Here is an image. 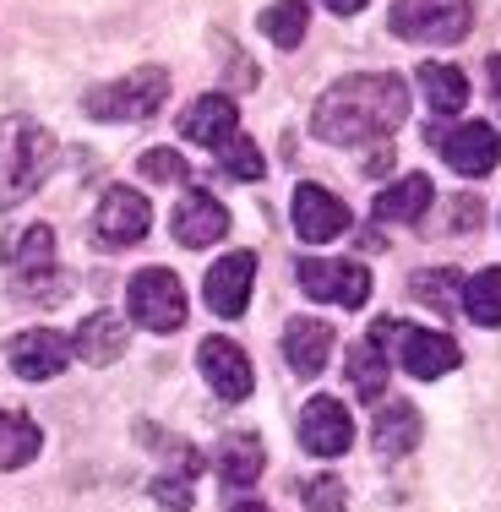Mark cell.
Segmentation results:
<instances>
[{"mask_svg":"<svg viewBox=\"0 0 501 512\" xmlns=\"http://www.w3.org/2000/svg\"><path fill=\"white\" fill-rule=\"evenodd\" d=\"M6 360L22 382H50V376H60L71 365V338L50 333V327H28V333H17L6 344Z\"/></svg>","mask_w":501,"mask_h":512,"instance_id":"obj_12","label":"cell"},{"mask_svg":"<svg viewBox=\"0 0 501 512\" xmlns=\"http://www.w3.org/2000/svg\"><path fill=\"white\" fill-rule=\"evenodd\" d=\"M387 28L409 44H458L474 28V6L469 0H393Z\"/></svg>","mask_w":501,"mask_h":512,"instance_id":"obj_5","label":"cell"},{"mask_svg":"<svg viewBox=\"0 0 501 512\" xmlns=\"http://www.w3.org/2000/svg\"><path fill=\"white\" fill-rule=\"evenodd\" d=\"M148 224H153V207L131 186H109L99 213H93V235H99L104 246H137V240L148 235Z\"/></svg>","mask_w":501,"mask_h":512,"instance_id":"obj_10","label":"cell"},{"mask_svg":"<svg viewBox=\"0 0 501 512\" xmlns=\"http://www.w3.org/2000/svg\"><path fill=\"white\" fill-rule=\"evenodd\" d=\"M458 300H463V316H469L474 327H501V267L474 273Z\"/></svg>","mask_w":501,"mask_h":512,"instance_id":"obj_25","label":"cell"},{"mask_svg":"<svg viewBox=\"0 0 501 512\" xmlns=\"http://www.w3.org/2000/svg\"><path fill=\"white\" fill-rule=\"evenodd\" d=\"M251 278H256V256H251V251H229V256H218V262L207 267V278H202L207 311H213V316H224V322L246 316Z\"/></svg>","mask_w":501,"mask_h":512,"instance_id":"obj_11","label":"cell"},{"mask_svg":"<svg viewBox=\"0 0 501 512\" xmlns=\"http://www.w3.org/2000/svg\"><path fill=\"white\" fill-rule=\"evenodd\" d=\"M180 131H186V142H197V148H218V142H229L240 131L235 99H224V93H202L197 104H186Z\"/></svg>","mask_w":501,"mask_h":512,"instance_id":"obj_17","label":"cell"},{"mask_svg":"<svg viewBox=\"0 0 501 512\" xmlns=\"http://www.w3.org/2000/svg\"><path fill=\"white\" fill-rule=\"evenodd\" d=\"M403 120H409V82L393 71H360V77L333 82L311 109V131L333 148L387 142L398 137Z\"/></svg>","mask_w":501,"mask_h":512,"instance_id":"obj_1","label":"cell"},{"mask_svg":"<svg viewBox=\"0 0 501 512\" xmlns=\"http://www.w3.org/2000/svg\"><path fill=\"white\" fill-rule=\"evenodd\" d=\"M431 180L425 175H403L398 186H387L382 197H376V218L382 224H420L425 213H431Z\"/></svg>","mask_w":501,"mask_h":512,"instance_id":"obj_21","label":"cell"},{"mask_svg":"<svg viewBox=\"0 0 501 512\" xmlns=\"http://www.w3.org/2000/svg\"><path fill=\"white\" fill-rule=\"evenodd\" d=\"M262 463H267V447L256 431H229L224 442H218V474H224L229 485L262 480Z\"/></svg>","mask_w":501,"mask_h":512,"instance_id":"obj_23","label":"cell"},{"mask_svg":"<svg viewBox=\"0 0 501 512\" xmlns=\"http://www.w3.org/2000/svg\"><path fill=\"white\" fill-rule=\"evenodd\" d=\"M55 164V137L28 115H6L0 120V213L17 202H28L44 186Z\"/></svg>","mask_w":501,"mask_h":512,"instance_id":"obj_2","label":"cell"},{"mask_svg":"<svg viewBox=\"0 0 501 512\" xmlns=\"http://www.w3.org/2000/svg\"><path fill=\"white\" fill-rule=\"evenodd\" d=\"M44 447V431L33 414L22 409H0V469H28Z\"/></svg>","mask_w":501,"mask_h":512,"instance_id":"obj_22","label":"cell"},{"mask_svg":"<svg viewBox=\"0 0 501 512\" xmlns=\"http://www.w3.org/2000/svg\"><path fill=\"white\" fill-rule=\"evenodd\" d=\"M300 289L311 300H327V306H344V311H360L371 300V273L360 262H333V256H300L295 267Z\"/></svg>","mask_w":501,"mask_h":512,"instance_id":"obj_7","label":"cell"},{"mask_svg":"<svg viewBox=\"0 0 501 512\" xmlns=\"http://www.w3.org/2000/svg\"><path fill=\"white\" fill-rule=\"evenodd\" d=\"M300 502H305V512H344L349 491H344L338 474H311V480L300 485Z\"/></svg>","mask_w":501,"mask_h":512,"instance_id":"obj_29","label":"cell"},{"mask_svg":"<svg viewBox=\"0 0 501 512\" xmlns=\"http://www.w3.org/2000/svg\"><path fill=\"white\" fill-rule=\"evenodd\" d=\"M218 164H224L229 169V175H235V180H262V148H256V142L251 137H240V131H235V137H229V142H218Z\"/></svg>","mask_w":501,"mask_h":512,"instance_id":"obj_27","label":"cell"},{"mask_svg":"<svg viewBox=\"0 0 501 512\" xmlns=\"http://www.w3.org/2000/svg\"><path fill=\"white\" fill-rule=\"evenodd\" d=\"M414 300L420 306H436V311H452V300L463 295V278L452 273V267H442V273H414Z\"/></svg>","mask_w":501,"mask_h":512,"instance_id":"obj_28","label":"cell"},{"mask_svg":"<svg viewBox=\"0 0 501 512\" xmlns=\"http://www.w3.org/2000/svg\"><path fill=\"white\" fill-rule=\"evenodd\" d=\"M169 99V77L164 66H142L120 82H104V88L82 93V109L93 120H109V126H126V120H148L158 115V104Z\"/></svg>","mask_w":501,"mask_h":512,"instance_id":"obj_4","label":"cell"},{"mask_svg":"<svg viewBox=\"0 0 501 512\" xmlns=\"http://www.w3.org/2000/svg\"><path fill=\"white\" fill-rule=\"evenodd\" d=\"M420 88H425V104H431V115H458L463 104H469V77H463L458 66H436V60H425L420 66Z\"/></svg>","mask_w":501,"mask_h":512,"instance_id":"obj_24","label":"cell"},{"mask_svg":"<svg viewBox=\"0 0 501 512\" xmlns=\"http://www.w3.org/2000/svg\"><path fill=\"white\" fill-rule=\"evenodd\" d=\"M153 496H158L164 507L186 512V507H191V480H186V474H175V480H169V474H158V480H153Z\"/></svg>","mask_w":501,"mask_h":512,"instance_id":"obj_31","label":"cell"},{"mask_svg":"<svg viewBox=\"0 0 501 512\" xmlns=\"http://www.w3.org/2000/svg\"><path fill=\"white\" fill-rule=\"evenodd\" d=\"M305 28H311L305 0H273V6L262 11V33L278 44V50H295V44H305Z\"/></svg>","mask_w":501,"mask_h":512,"instance_id":"obj_26","label":"cell"},{"mask_svg":"<svg viewBox=\"0 0 501 512\" xmlns=\"http://www.w3.org/2000/svg\"><path fill=\"white\" fill-rule=\"evenodd\" d=\"M197 371L207 376V387H213L224 404H240V398H251V387H256L246 349H240L235 338H218V333L197 344Z\"/></svg>","mask_w":501,"mask_h":512,"instance_id":"obj_9","label":"cell"},{"mask_svg":"<svg viewBox=\"0 0 501 512\" xmlns=\"http://www.w3.org/2000/svg\"><path fill=\"white\" fill-rule=\"evenodd\" d=\"M371 344L382 349L387 360L398 355V365L409 376H420V382H436V376L458 371V360H463V349L452 344L447 333H436V327H409V322H398V316H382V322L371 327Z\"/></svg>","mask_w":501,"mask_h":512,"instance_id":"obj_3","label":"cell"},{"mask_svg":"<svg viewBox=\"0 0 501 512\" xmlns=\"http://www.w3.org/2000/svg\"><path fill=\"white\" fill-rule=\"evenodd\" d=\"M169 229H175V240H180V246H191V251L218 246V240L229 235V207L218 202L213 191H186V197L175 202Z\"/></svg>","mask_w":501,"mask_h":512,"instance_id":"obj_13","label":"cell"},{"mask_svg":"<svg viewBox=\"0 0 501 512\" xmlns=\"http://www.w3.org/2000/svg\"><path fill=\"white\" fill-rule=\"evenodd\" d=\"M349 442H354V420L338 398H311L300 409V447L305 453L338 458V453H349Z\"/></svg>","mask_w":501,"mask_h":512,"instance_id":"obj_14","label":"cell"},{"mask_svg":"<svg viewBox=\"0 0 501 512\" xmlns=\"http://www.w3.org/2000/svg\"><path fill=\"white\" fill-rule=\"evenodd\" d=\"M344 229H349V207L327 186L300 180L295 186V235L305 240V246H322V240H338Z\"/></svg>","mask_w":501,"mask_h":512,"instance_id":"obj_15","label":"cell"},{"mask_svg":"<svg viewBox=\"0 0 501 512\" xmlns=\"http://www.w3.org/2000/svg\"><path fill=\"white\" fill-rule=\"evenodd\" d=\"M327 11H338V17H354V11H365V0H322Z\"/></svg>","mask_w":501,"mask_h":512,"instance_id":"obj_32","label":"cell"},{"mask_svg":"<svg viewBox=\"0 0 501 512\" xmlns=\"http://www.w3.org/2000/svg\"><path fill=\"white\" fill-rule=\"evenodd\" d=\"M344 376L354 387V398H365V404H382L387 382H393V360L382 355V349L371 344V338H360V344H349V360H344Z\"/></svg>","mask_w":501,"mask_h":512,"instance_id":"obj_20","label":"cell"},{"mask_svg":"<svg viewBox=\"0 0 501 512\" xmlns=\"http://www.w3.org/2000/svg\"><path fill=\"white\" fill-rule=\"evenodd\" d=\"M327 355H333V327L322 322V316H295V322L284 327V360L295 376H322Z\"/></svg>","mask_w":501,"mask_h":512,"instance_id":"obj_16","label":"cell"},{"mask_svg":"<svg viewBox=\"0 0 501 512\" xmlns=\"http://www.w3.org/2000/svg\"><path fill=\"white\" fill-rule=\"evenodd\" d=\"M431 142L442 148L447 169H458L463 180H485L501 158V137L485 120H463V126H442V131L431 126Z\"/></svg>","mask_w":501,"mask_h":512,"instance_id":"obj_8","label":"cell"},{"mask_svg":"<svg viewBox=\"0 0 501 512\" xmlns=\"http://www.w3.org/2000/svg\"><path fill=\"white\" fill-rule=\"evenodd\" d=\"M235 512H273V507H262V502H240Z\"/></svg>","mask_w":501,"mask_h":512,"instance_id":"obj_33","label":"cell"},{"mask_svg":"<svg viewBox=\"0 0 501 512\" xmlns=\"http://www.w3.org/2000/svg\"><path fill=\"white\" fill-rule=\"evenodd\" d=\"M142 175L158 180V186H169V180H186V158H180L175 148H153V153H142Z\"/></svg>","mask_w":501,"mask_h":512,"instance_id":"obj_30","label":"cell"},{"mask_svg":"<svg viewBox=\"0 0 501 512\" xmlns=\"http://www.w3.org/2000/svg\"><path fill=\"white\" fill-rule=\"evenodd\" d=\"M126 306H131V322L148 327V333H175L186 322V289L169 267H142L126 289Z\"/></svg>","mask_w":501,"mask_h":512,"instance_id":"obj_6","label":"cell"},{"mask_svg":"<svg viewBox=\"0 0 501 512\" xmlns=\"http://www.w3.org/2000/svg\"><path fill=\"white\" fill-rule=\"evenodd\" d=\"M71 355L88 360V365H115L126 355V322L109 311H93L88 322L77 327V338H71Z\"/></svg>","mask_w":501,"mask_h":512,"instance_id":"obj_19","label":"cell"},{"mask_svg":"<svg viewBox=\"0 0 501 512\" xmlns=\"http://www.w3.org/2000/svg\"><path fill=\"white\" fill-rule=\"evenodd\" d=\"M420 431H425V420H420V409H414L409 398H393V404H376L371 447H376L382 458H403V453H414V447H420Z\"/></svg>","mask_w":501,"mask_h":512,"instance_id":"obj_18","label":"cell"}]
</instances>
